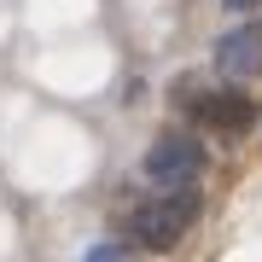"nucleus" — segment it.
<instances>
[{"label":"nucleus","instance_id":"7ed1b4c3","mask_svg":"<svg viewBox=\"0 0 262 262\" xmlns=\"http://www.w3.org/2000/svg\"><path fill=\"white\" fill-rule=\"evenodd\" d=\"M198 117H204L215 134H251L256 128V99L239 94V88H222V94L198 99Z\"/></svg>","mask_w":262,"mask_h":262},{"label":"nucleus","instance_id":"423d86ee","mask_svg":"<svg viewBox=\"0 0 262 262\" xmlns=\"http://www.w3.org/2000/svg\"><path fill=\"white\" fill-rule=\"evenodd\" d=\"M227 6H233V12H245V6H262V0H227Z\"/></svg>","mask_w":262,"mask_h":262},{"label":"nucleus","instance_id":"f03ea898","mask_svg":"<svg viewBox=\"0 0 262 262\" xmlns=\"http://www.w3.org/2000/svg\"><path fill=\"white\" fill-rule=\"evenodd\" d=\"M146 175L158 181L163 192H175V187H192V181L204 175V146H198L192 134H163V140L146 151Z\"/></svg>","mask_w":262,"mask_h":262},{"label":"nucleus","instance_id":"39448f33","mask_svg":"<svg viewBox=\"0 0 262 262\" xmlns=\"http://www.w3.org/2000/svg\"><path fill=\"white\" fill-rule=\"evenodd\" d=\"M88 262H128V256H122V251H117V245H99V251H94V256H88Z\"/></svg>","mask_w":262,"mask_h":262},{"label":"nucleus","instance_id":"f257e3e1","mask_svg":"<svg viewBox=\"0 0 262 262\" xmlns=\"http://www.w3.org/2000/svg\"><path fill=\"white\" fill-rule=\"evenodd\" d=\"M198 204H204V198H198L192 187H175V192L140 204V210L128 215L134 245H146V251H169V245H181V239H187V227L198 222Z\"/></svg>","mask_w":262,"mask_h":262},{"label":"nucleus","instance_id":"20e7f679","mask_svg":"<svg viewBox=\"0 0 262 262\" xmlns=\"http://www.w3.org/2000/svg\"><path fill=\"white\" fill-rule=\"evenodd\" d=\"M215 64L222 70H262V24H245L233 35L215 41Z\"/></svg>","mask_w":262,"mask_h":262}]
</instances>
